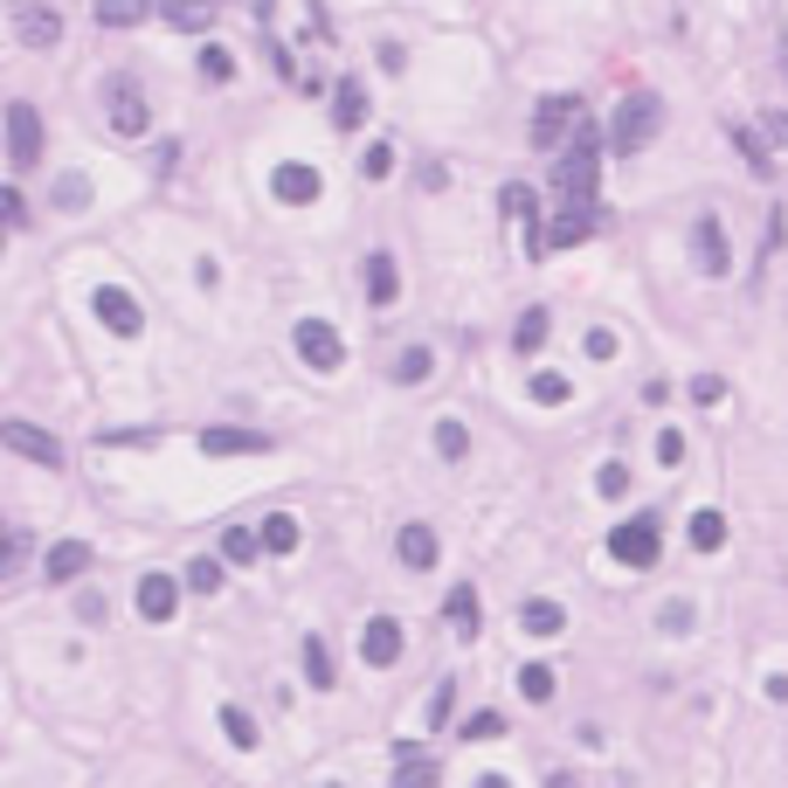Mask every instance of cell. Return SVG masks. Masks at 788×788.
Wrapping results in <instances>:
<instances>
[{"label":"cell","instance_id":"obj_15","mask_svg":"<svg viewBox=\"0 0 788 788\" xmlns=\"http://www.w3.org/2000/svg\"><path fill=\"white\" fill-rule=\"evenodd\" d=\"M595 235V207H561L554 222H546V256L554 249H574V243H588Z\"/></svg>","mask_w":788,"mask_h":788},{"label":"cell","instance_id":"obj_55","mask_svg":"<svg viewBox=\"0 0 788 788\" xmlns=\"http://www.w3.org/2000/svg\"><path fill=\"white\" fill-rule=\"evenodd\" d=\"M326 788H339V781H326Z\"/></svg>","mask_w":788,"mask_h":788},{"label":"cell","instance_id":"obj_3","mask_svg":"<svg viewBox=\"0 0 788 788\" xmlns=\"http://www.w3.org/2000/svg\"><path fill=\"white\" fill-rule=\"evenodd\" d=\"M609 554H616L622 567H657V554H664V525H657V512L622 519L616 533H609Z\"/></svg>","mask_w":788,"mask_h":788},{"label":"cell","instance_id":"obj_42","mask_svg":"<svg viewBox=\"0 0 788 788\" xmlns=\"http://www.w3.org/2000/svg\"><path fill=\"white\" fill-rule=\"evenodd\" d=\"M657 629H664V637H685V629H692V601H664V609H657Z\"/></svg>","mask_w":788,"mask_h":788},{"label":"cell","instance_id":"obj_6","mask_svg":"<svg viewBox=\"0 0 788 788\" xmlns=\"http://www.w3.org/2000/svg\"><path fill=\"white\" fill-rule=\"evenodd\" d=\"M298 360L311 366V374H339V366H347V339H339L332 326H319V319H298Z\"/></svg>","mask_w":788,"mask_h":788},{"label":"cell","instance_id":"obj_34","mask_svg":"<svg viewBox=\"0 0 788 788\" xmlns=\"http://www.w3.org/2000/svg\"><path fill=\"white\" fill-rule=\"evenodd\" d=\"M263 554V533H249V525H228L222 533V561H256Z\"/></svg>","mask_w":788,"mask_h":788},{"label":"cell","instance_id":"obj_50","mask_svg":"<svg viewBox=\"0 0 788 788\" xmlns=\"http://www.w3.org/2000/svg\"><path fill=\"white\" fill-rule=\"evenodd\" d=\"M104 616H111V609H104V595H84V601H76V622H90V629H97Z\"/></svg>","mask_w":788,"mask_h":788},{"label":"cell","instance_id":"obj_13","mask_svg":"<svg viewBox=\"0 0 788 788\" xmlns=\"http://www.w3.org/2000/svg\"><path fill=\"white\" fill-rule=\"evenodd\" d=\"M173 609H180V582H173V574H139V616L146 622H173Z\"/></svg>","mask_w":788,"mask_h":788},{"label":"cell","instance_id":"obj_21","mask_svg":"<svg viewBox=\"0 0 788 788\" xmlns=\"http://www.w3.org/2000/svg\"><path fill=\"white\" fill-rule=\"evenodd\" d=\"M97 29H139L146 14H160V0H97Z\"/></svg>","mask_w":788,"mask_h":788},{"label":"cell","instance_id":"obj_31","mask_svg":"<svg viewBox=\"0 0 788 788\" xmlns=\"http://www.w3.org/2000/svg\"><path fill=\"white\" fill-rule=\"evenodd\" d=\"M222 733H228V747H243V754L263 741V733H256V720L243 713V705H222Z\"/></svg>","mask_w":788,"mask_h":788},{"label":"cell","instance_id":"obj_11","mask_svg":"<svg viewBox=\"0 0 788 788\" xmlns=\"http://www.w3.org/2000/svg\"><path fill=\"white\" fill-rule=\"evenodd\" d=\"M319 167H305V160H284L277 173H270V194L284 201V207H305V201H319Z\"/></svg>","mask_w":788,"mask_h":788},{"label":"cell","instance_id":"obj_52","mask_svg":"<svg viewBox=\"0 0 788 788\" xmlns=\"http://www.w3.org/2000/svg\"><path fill=\"white\" fill-rule=\"evenodd\" d=\"M381 70H387V76H402V70H408V56H402V42H387V49H381Z\"/></svg>","mask_w":788,"mask_h":788},{"label":"cell","instance_id":"obj_37","mask_svg":"<svg viewBox=\"0 0 788 788\" xmlns=\"http://www.w3.org/2000/svg\"><path fill=\"white\" fill-rule=\"evenodd\" d=\"M525 394H533L540 408H561V402H567L574 387H567V374H533V387H525Z\"/></svg>","mask_w":788,"mask_h":788},{"label":"cell","instance_id":"obj_20","mask_svg":"<svg viewBox=\"0 0 788 788\" xmlns=\"http://www.w3.org/2000/svg\"><path fill=\"white\" fill-rule=\"evenodd\" d=\"M332 125H339V131H360V125H366V90H360V76H339V90H332Z\"/></svg>","mask_w":788,"mask_h":788},{"label":"cell","instance_id":"obj_43","mask_svg":"<svg viewBox=\"0 0 788 788\" xmlns=\"http://www.w3.org/2000/svg\"><path fill=\"white\" fill-rule=\"evenodd\" d=\"M692 402H699V408H720V402H726V381H720V374H699V381H692Z\"/></svg>","mask_w":788,"mask_h":788},{"label":"cell","instance_id":"obj_5","mask_svg":"<svg viewBox=\"0 0 788 788\" xmlns=\"http://www.w3.org/2000/svg\"><path fill=\"white\" fill-rule=\"evenodd\" d=\"M574 125H582V97H574V90L540 97V104H533V146H540V152H554Z\"/></svg>","mask_w":788,"mask_h":788},{"label":"cell","instance_id":"obj_53","mask_svg":"<svg viewBox=\"0 0 788 788\" xmlns=\"http://www.w3.org/2000/svg\"><path fill=\"white\" fill-rule=\"evenodd\" d=\"M14 554H21V546H14V533H8V525H0V567H14Z\"/></svg>","mask_w":788,"mask_h":788},{"label":"cell","instance_id":"obj_51","mask_svg":"<svg viewBox=\"0 0 788 788\" xmlns=\"http://www.w3.org/2000/svg\"><path fill=\"white\" fill-rule=\"evenodd\" d=\"M760 125H768V139L788 146V111H760Z\"/></svg>","mask_w":788,"mask_h":788},{"label":"cell","instance_id":"obj_10","mask_svg":"<svg viewBox=\"0 0 788 788\" xmlns=\"http://www.w3.org/2000/svg\"><path fill=\"white\" fill-rule=\"evenodd\" d=\"M692 263H699V270H705V277H726V270H733V249H726V228H720L713 215H699V222H692Z\"/></svg>","mask_w":788,"mask_h":788},{"label":"cell","instance_id":"obj_14","mask_svg":"<svg viewBox=\"0 0 788 788\" xmlns=\"http://www.w3.org/2000/svg\"><path fill=\"white\" fill-rule=\"evenodd\" d=\"M201 450L207 457H263V450H270V436H256V429H201Z\"/></svg>","mask_w":788,"mask_h":788},{"label":"cell","instance_id":"obj_19","mask_svg":"<svg viewBox=\"0 0 788 788\" xmlns=\"http://www.w3.org/2000/svg\"><path fill=\"white\" fill-rule=\"evenodd\" d=\"M14 35L29 42V49H56V42H63V14H49V8H21V14H14Z\"/></svg>","mask_w":788,"mask_h":788},{"label":"cell","instance_id":"obj_40","mask_svg":"<svg viewBox=\"0 0 788 788\" xmlns=\"http://www.w3.org/2000/svg\"><path fill=\"white\" fill-rule=\"evenodd\" d=\"M201 76H215V84H228V76H235V56H228L222 42H207V49H201Z\"/></svg>","mask_w":788,"mask_h":788},{"label":"cell","instance_id":"obj_48","mask_svg":"<svg viewBox=\"0 0 788 788\" xmlns=\"http://www.w3.org/2000/svg\"><path fill=\"white\" fill-rule=\"evenodd\" d=\"M505 215H525V222H540V215H533V188H505Z\"/></svg>","mask_w":788,"mask_h":788},{"label":"cell","instance_id":"obj_7","mask_svg":"<svg viewBox=\"0 0 788 788\" xmlns=\"http://www.w3.org/2000/svg\"><path fill=\"white\" fill-rule=\"evenodd\" d=\"M90 311L104 319V332H111V339H139V332H146V311L131 305V291H118V284H97V291H90Z\"/></svg>","mask_w":788,"mask_h":788},{"label":"cell","instance_id":"obj_18","mask_svg":"<svg viewBox=\"0 0 788 788\" xmlns=\"http://www.w3.org/2000/svg\"><path fill=\"white\" fill-rule=\"evenodd\" d=\"M84 567H90V546H84V540H56V546L42 554V582H76Z\"/></svg>","mask_w":788,"mask_h":788},{"label":"cell","instance_id":"obj_23","mask_svg":"<svg viewBox=\"0 0 788 788\" xmlns=\"http://www.w3.org/2000/svg\"><path fill=\"white\" fill-rule=\"evenodd\" d=\"M519 622L533 629V637H561V629H567V609H561V601H546V595H533V601L519 609Z\"/></svg>","mask_w":788,"mask_h":788},{"label":"cell","instance_id":"obj_29","mask_svg":"<svg viewBox=\"0 0 788 788\" xmlns=\"http://www.w3.org/2000/svg\"><path fill=\"white\" fill-rule=\"evenodd\" d=\"M519 692L533 699V705H546V699L561 692V678H554V664H525V671H519Z\"/></svg>","mask_w":788,"mask_h":788},{"label":"cell","instance_id":"obj_24","mask_svg":"<svg viewBox=\"0 0 788 788\" xmlns=\"http://www.w3.org/2000/svg\"><path fill=\"white\" fill-rule=\"evenodd\" d=\"M443 616H450V629H457V637L470 643V637H478V588H450V601H443Z\"/></svg>","mask_w":788,"mask_h":788},{"label":"cell","instance_id":"obj_38","mask_svg":"<svg viewBox=\"0 0 788 788\" xmlns=\"http://www.w3.org/2000/svg\"><path fill=\"white\" fill-rule=\"evenodd\" d=\"M84 201H90V180H84V173H63V180H56V207H63V215H76Z\"/></svg>","mask_w":788,"mask_h":788},{"label":"cell","instance_id":"obj_41","mask_svg":"<svg viewBox=\"0 0 788 788\" xmlns=\"http://www.w3.org/2000/svg\"><path fill=\"white\" fill-rule=\"evenodd\" d=\"M387 167H394V146H387V139H374V146L360 152V173H366V180H387Z\"/></svg>","mask_w":788,"mask_h":788},{"label":"cell","instance_id":"obj_46","mask_svg":"<svg viewBox=\"0 0 788 788\" xmlns=\"http://www.w3.org/2000/svg\"><path fill=\"white\" fill-rule=\"evenodd\" d=\"M595 491H601V498H622V491H629V470H622V464H601Z\"/></svg>","mask_w":788,"mask_h":788},{"label":"cell","instance_id":"obj_30","mask_svg":"<svg viewBox=\"0 0 788 788\" xmlns=\"http://www.w3.org/2000/svg\"><path fill=\"white\" fill-rule=\"evenodd\" d=\"M429 347H402V353H394V381H402V387H415V381H429Z\"/></svg>","mask_w":788,"mask_h":788},{"label":"cell","instance_id":"obj_36","mask_svg":"<svg viewBox=\"0 0 788 788\" xmlns=\"http://www.w3.org/2000/svg\"><path fill=\"white\" fill-rule=\"evenodd\" d=\"M733 146H741V160H747V167H754L760 180H768V173H775V160H768V146H760V139H754V131H747V125H733Z\"/></svg>","mask_w":788,"mask_h":788},{"label":"cell","instance_id":"obj_32","mask_svg":"<svg viewBox=\"0 0 788 788\" xmlns=\"http://www.w3.org/2000/svg\"><path fill=\"white\" fill-rule=\"evenodd\" d=\"M394 788H436V760H429V754H402V768H394Z\"/></svg>","mask_w":788,"mask_h":788},{"label":"cell","instance_id":"obj_22","mask_svg":"<svg viewBox=\"0 0 788 788\" xmlns=\"http://www.w3.org/2000/svg\"><path fill=\"white\" fill-rule=\"evenodd\" d=\"M160 14L173 21V29H188V35L215 29V0H160Z\"/></svg>","mask_w":788,"mask_h":788},{"label":"cell","instance_id":"obj_12","mask_svg":"<svg viewBox=\"0 0 788 788\" xmlns=\"http://www.w3.org/2000/svg\"><path fill=\"white\" fill-rule=\"evenodd\" d=\"M360 657H366L374 671H387L394 657H402V622H394V616H374V622L360 629Z\"/></svg>","mask_w":788,"mask_h":788},{"label":"cell","instance_id":"obj_17","mask_svg":"<svg viewBox=\"0 0 788 788\" xmlns=\"http://www.w3.org/2000/svg\"><path fill=\"white\" fill-rule=\"evenodd\" d=\"M394 554H402V567H415V574H423V567H436V554H443V546H436V533H429V525L415 519V525H402V533H394Z\"/></svg>","mask_w":788,"mask_h":788},{"label":"cell","instance_id":"obj_54","mask_svg":"<svg viewBox=\"0 0 788 788\" xmlns=\"http://www.w3.org/2000/svg\"><path fill=\"white\" fill-rule=\"evenodd\" d=\"M478 788H512V781L505 775H478Z\"/></svg>","mask_w":788,"mask_h":788},{"label":"cell","instance_id":"obj_4","mask_svg":"<svg viewBox=\"0 0 788 788\" xmlns=\"http://www.w3.org/2000/svg\"><path fill=\"white\" fill-rule=\"evenodd\" d=\"M104 118H111V131H118V139H146V125H152V111H146V90L131 84V76H111V84H104Z\"/></svg>","mask_w":788,"mask_h":788},{"label":"cell","instance_id":"obj_39","mask_svg":"<svg viewBox=\"0 0 788 788\" xmlns=\"http://www.w3.org/2000/svg\"><path fill=\"white\" fill-rule=\"evenodd\" d=\"M457 733H464V741H498V733H505V713H470Z\"/></svg>","mask_w":788,"mask_h":788},{"label":"cell","instance_id":"obj_8","mask_svg":"<svg viewBox=\"0 0 788 788\" xmlns=\"http://www.w3.org/2000/svg\"><path fill=\"white\" fill-rule=\"evenodd\" d=\"M8 152H14L21 173L42 167V111L35 104H8Z\"/></svg>","mask_w":788,"mask_h":788},{"label":"cell","instance_id":"obj_47","mask_svg":"<svg viewBox=\"0 0 788 788\" xmlns=\"http://www.w3.org/2000/svg\"><path fill=\"white\" fill-rule=\"evenodd\" d=\"M657 464H685V436H678V429L657 436Z\"/></svg>","mask_w":788,"mask_h":788},{"label":"cell","instance_id":"obj_2","mask_svg":"<svg viewBox=\"0 0 788 788\" xmlns=\"http://www.w3.org/2000/svg\"><path fill=\"white\" fill-rule=\"evenodd\" d=\"M657 118H664V104H657L650 90H637V97H622V111H616V125H609V152H643L650 146V131H657Z\"/></svg>","mask_w":788,"mask_h":788},{"label":"cell","instance_id":"obj_9","mask_svg":"<svg viewBox=\"0 0 788 788\" xmlns=\"http://www.w3.org/2000/svg\"><path fill=\"white\" fill-rule=\"evenodd\" d=\"M0 443H8L14 457H29V464H42V470H63V443L49 436V429H35V423H0Z\"/></svg>","mask_w":788,"mask_h":788},{"label":"cell","instance_id":"obj_1","mask_svg":"<svg viewBox=\"0 0 788 788\" xmlns=\"http://www.w3.org/2000/svg\"><path fill=\"white\" fill-rule=\"evenodd\" d=\"M554 188H561V207H595V188H601V131H595V118L574 125V146H567V160L554 173Z\"/></svg>","mask_w":788,"mask_h":788},{"label":"cell","instance_id":"obj_35","mask_svg":"<svg viewBox=\"0 0 788 788\" xmlns=\"http://www.w3.org/2000/svg\"><path fill=\"white\" fill-rule=\"evenodd\" d=\"M188 588H194V595H215V588H222V554L188 561Z\"/></svg>","mask_w":788,"mask_h":788},{"label":"cell","instance_id":"obj_28","mask_svg":"<svg viewBox=\"0 0 788 788\" xmlns=\"http://www.w3.org/2000/svg\"><path fill=\"white\" fill-rule=\"evenodd\" d=\"M692 546L699 554H720L726 546V512H692Z\"/></svg>","mask_w":788,"mask_h":788},{"label":"cell","instance_id":"obj_33","mask_svg":"<svg viewBox=\"0 0 788 788\" xmlns=\"http://www.w3.org/2000/svg\"><path fill=\"white\" fill-rule=\"evenodd\" d=\"M436 457L443 464H464L470 457V429L464 423H436Z\"/></svg>","mask_w":788,"mask_h":788},{"label":"cell","instance_id":"obj_27","mask_svg":"<svg viewBox=\"0 0 788 788\" xmlns=\"http://www.w3.org/2000/svg\"><path fill=\"white\" fill-rule=\"evenodd\" d=\"M305 678L319 692H332L339 685V671H332V650H326V637H305Z\"/></svg>","mask_w":788,"mask_h":788},{"label":"cell","instance_id":"obj_26","mask_svg":"<svg viewBox=\"0 0 788 788\" xmlns=\"http://www.w3.org/2000/svg\"><path fill=\"white\" fill-rule=\"evenodd\" d=\"M256 533H263V554H291V546H298V519L291 512H270Z\"/></svg>","mask_w":788,"mask_h":788},{"label":"cell","instance_id":"obj_45","mask_svg":"<svg viewBox=\"0 0 788 788\" xmlns=\"http://www.w3.org/2000/svg\"><path fill=\"white\" fill-rule=\"evenodd\" d=\"M582 347H588V360H616V332H609V326H588Z\"/></svg>","mask_w":788,"mask_h":788},{"label":"cell","instance_id":"obj_49","mask_svg":"<svg viewBox=\"0 0 788 788\" xmlns=\"http://www.w3.org/2000/svg\"><path fill=\"white\" fill-rule=\"evenodd\" d=\"M450 699H457V692H450V678H443V685H436V699H429V726H443V720H450Z\"/></svg>","mask_w":788,"mask_h":788},{"label":"cell","instance_id":"obj_44","mask_svg":"<svg viewBox=\"0 0 788 788\" xmlns=\"http://www.w3.org/2000/svg\"><path fill=\"white\" fill-rule=\"evenodd\" d=\"M21 222H29V201L14 188H0V228H21Z\"/></svg>","mask_w":788,"mask_h":788},{"label":"cell","instance_id":"obj_16","mask_svg":"<svg viewBox=\"0 0 788 788\" xmlns=\"http://www.w3.org/2000/svg\"><path fill=\"white\" fill-rule=\"evenodd\" d=\"M402 298V263H394L387 249L366 256V305H394Z\"/></svg>","mask_w":788,"mask_h":788},{"label":"cell","instance_id":"obj_25","mask_svg":"<svg viewBox=\"0 0 788 788\" xmlns=\"http://www.w3.org/2000/svg\"><path fill=\"white\" fill-rule=\"evenodd\" d=\"M546 332H554V319H546V305H525V311H519V332H512V347H519V353H540V347H546Z\"/></svg>","mask_w":788,"mask_h":788}]
</instances>
